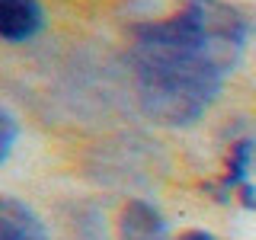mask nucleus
<instances>
[{"instance_id":"obj_1","label":"nucleus","mask_w":256,"mask_h":240,"mask_svg":"<svg viewBox=\"0 0 256 240\" xmlns=\"http://www.w3.org/2000/svg\"><path fill=\"white\" fill-rule=\"evenodd\" d=\"M253 32V20L228 0H186L166 20L132 26L141 112L166 128L196 125L240 68Z\"/></svg>"},{"instance_id":"obj_7","label":"nucleus","mask_w":256,"mask_h":240,"mask_svg":"<svg viewBox=\"0 0 256 240\" xmlns=\"http://www.w3.org/2000/svg\"><path fill=\"white\" fill-rule=\"evenodd\" d=\"M16 134H20V125H16L13 112L10 109H0V164H6L13 154V144H16Z\"/></svg>"},{"instance_id":"obj_6","label":"nucleus","mask_w":256,"mask_h":240,"mask_svg":"<svg viewBox=\"0 0 256 240\" xmlns=\"http://www.w3.org/2000/svg\"><path fill=\"white\" fill-rule=\"evenodd\" d=\"M68 230L74 240H106V221L93 205H80L68 221Z\"/></svg>"},{"instance_id":"obj_2","label":"nucleus","mask_w":256,"mask_h":240,"mask_svg":"<svg viewBox=\"0 0 256 240\" xmlns=\"http://www.w3.org/2000/svg\"><path fill=\"white\" fill-rule=\"evenodd\" d=\"M118 240H170V224L154 202L128 198L118 214Z\"/></svg>"},{"instance_id":"obj_4","label":"nucleus","mask_w":256,"mask_h":240,"mask_svg":"<svg viewBox=\"0 0 256 240\" xmlns=\"http://www.w3.org/2000/svg\"><path fill=\"white\" fill-rule=\"evenodd\" d=\"M256 160V138L253 134H244V138L230 141L228 150V166H224V176L214 186H208L214 192L218 202H230L234 196H240V189L250 186V166Z\"/></svg>"},{"instance_id":"obj_5","label":"nucleus","mask_w":256,"mask_h":240,"mask_svg":"<svg viewBox=\"0 0 256 240\" xmlns=\"http://www.w3.org/2000/svg\"><path fill=\"white\" fill-rule=\"evenodd\" d=\"M0 240H52L45 221L13 196L0 198Z\"/></svg>"},{"instance_id":"obj_8","label":"nucleus","mask_w":256,"mask_h":240,"mask_svg":"<svg viewBox=\"0 0 256 240\" xmlns=\"http://www.w3.org/2000/svg\"><path fill=\"white\" fill-rule=\"evenodd\" d=\"M180 240H218L214 234H208V230H186Z\"/></svg>"},{"instance_id":"obj_3","label":"nucleus","mask_w":256,"mask_h":240,"mask_svg":"<svg viewBox=\"0 0 256 240\" xmlns=\"http://www.w3.org/2000/svg\"><path fill=\"white\" fill-rule=\"evenodd\" d=\"M45 29V10L38 0H0V38L22 45Z\"/></svg>"}]
</instances>
